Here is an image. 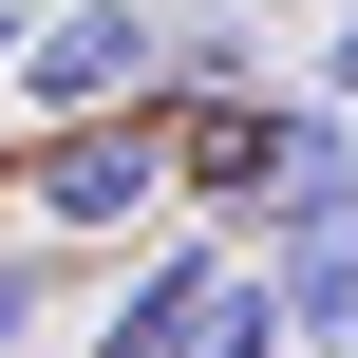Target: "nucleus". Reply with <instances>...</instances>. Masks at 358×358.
<instances>
[{
    "label": "nucleus",
    "mask_w": 358,
    "mask_h": 358,
    "mask_svg": "<svg viewBox=\"0 0 358 358\" xmlns=\"http://www.w3.org/2000/svg\"><path fill=\"white\" fill-rule=\"evenodd\" d=\"M189 208V132L170 113H57V132H19V227H57V245H151Z\"/></svg>",
    "instance_id": "f257e3e1"
},
{
    "label": "nucleus",
    "mask_w": 358,
    "mask_h": 358,
    "mask_svg": "<svg viewBox=\"0 0 358 358\" xmlns=\"http://www.w3.org/2000/svg\"><path fill=\"white\" fill-rule=\"evenodd\" d=\"M170 94H189V19L170 0H38L19 132H57V113H170Z\"/></svg>",
    "instance_id": "f03ea898"
},
{
    "label": "nucleus",
    "mask_w": 358,
    "mask_h": 358,
    "mask_svg": "<svg viewBox=\"0 0 358 358\" xmlns=\"http://www.w3.org/2000/svg\"><path fill=\"white\" fill-rule=\"evenodd\" d=\"M227 264H245V245H227L208 208H170V227L113 264V302H94V340H76V358H189V321H208V283H227Z\"/></svg>",
    "instance_id": "7ed1b4c3"
},
{
    "label": "nucleus",
    "mask_w": 358,
    "mask_h": 358,
    "mask_svg": "<svg viewBox=\"0 0 358 358\" xmlns=\"http://www.w3.org/2000/svg\"><path fill=\"white\" fill-rule=\"evenodd\" d=\"M189 358H302L283 283H264V264H227V283H208V321H189Z\"/></svg>",
    "instance_id": "20e7f679"
},
{
    "label": "nucleus",
    "mask_w": 358,
    "mask_h": 358,
    "mask_svg": "<svg viewBox=\"0 0 358 358\" xmlns=\"http://www.w3.org/2000/svg\"><path fill=\"white\" fill-rule=\"evenodd\" d=\"M57 283H76V245H57V227H0V358L57 321Z\"/></svg>",
    "instance_id": "39448f33"
},
{
    "label": "nucleus",
    "mask_w": 358,
    "mask_h": 358,
    "mask_svg": "<svg viewBox=\"0 0 358 358\" xmlns=\"http://www.w3.org/2000/svg\"><path fill=\"white\" fill-rule=\"evenodd\" d=\"M302 94H340V113H358V0H321V76H302Z\"/></svg>",
    "instance_id": "423d86ee"
},
{
    "label": "nucleus",
    "mask_w": 358,
    "mask_h": 358,
    "mask_svg": "<svg viewBox=\"0 0 358 358\" xmlns=\"http://www.w3.org/2000/svg\"><path fill=\"white\" fill-rule=\"evenodd\" d=\"M19 38H38V0H0V94H19Z\"/></svg>",
    "instance_id": "0eeeda50"
},
{
    "label": "nucleus",
    "mask_w": 358,
    "mask_h": 358,
    "mask_svg": "<svg viewBox=\"0 0 358 358\" xmlns=\"http://www.w3.org/2000/svg\"><path fill=\"white\" fill-rule=\"evenodd\" d=\"M0 189H19V151H0Z\"/></svg>",
    "instance_id": "6e6552de"
},
{
    "label": "nucleus",
    "mask_w": 358,
    "mask_h": 358,
    "mask_svg": "<svg viewBox=\"0 0 358 358\" xmlns=\"http://www.w3.org/2000/svg\"><path fill=\"white\" fill-rule=\"evenodd\" d=\"M340 358H358V340H340Z\"/></svg>",
    "instance_id": "1a4fd4ad"
}]
</instances>
